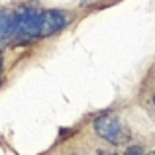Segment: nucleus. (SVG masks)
I'll list each match as a JSON object with an SVG mask.
<instances>
[{
  "label": "nucleus",
  "mask_w": 155,
  "mask_h": 155,
  "mask_svg": "<svg viewBox=\"0 0 155 155\" xmlns=\"http://www.w3.org/2000/svg\"><path fill=\"white\" fill-rule=\"evenodd\" d=\"M38 28H39V12L26 8L20 10L14 18V35L16 39H31V38H39L38 35Z\"/></svg>",
  "instance_id": "nucleus-2"
},
{
  "label": "nucleus",
  "mask_w": 155,
  "mask_h": 155,
  "mask_svg": "<svg viewBox=\"0 0 155 155\" xmlns=\"http://www.w3.org/2000/svg\"><path fill=\"white\" fill-rule=\"evenodd\" d=\"M14 18L16 14H12L8 10L0 12V51H2L4 43L14 35Z\"/></svg>",
  "instance_id": "nucleus-4"
},
{
  "label": "nucleus",
  "mask_w": 155,
  "mask_h": 155,
  "mask_svg": "<svg viewBox=\"0 0 155 155\" xmlns=\"http://www.w3.org/2000/svg\"><path fill=\"white\" fill-rule=\"evenodd\" d=\"M67 24V14L59 10H43L39 12V28H38V35L45 38V35H53L59 30H63Z\"/></svg>",
  "instance_id": "nucleus-3"
},
{
  "label": "nucleus",
  "mask_w": 155,
  "mask_h": 155,
  "mask_svg": "<svg viewBox=\"0 0 155 155\" xmlns=\"http://www.w3.org/2000/svg\"><path fill=\"white\" fill-rule=\"evenodd\" d=\"M153 102H155V94H153Z\"/></svg>",
  "instance_id": "nucleus-7"
},
{
  "label": "nucleus",
  "mask_w": 155,
  "mask_h": 155,
  "mask_svg": "<svg viewBox=\"0 0 155 155\" xmlns=\"http://www.w3.org/2000/svg\"><path fill=\"white\" fill-rule=\"evenodd\" d=\"M102 155H114V153H102Z\"/></svg>",
  "instance_id": "nucleus-6"
},
{
  "label": "nucleus",
  "mask_w": 155,
  "mask_h": 155,
  "mask_svg": "<svg viewBox=\"0 0 155 155\" xmlns=\"http://www.w3.org/2000/svg\"><path fill=\"white\" fill-rule=\"evenodd\" d=\"M124 155H145V153H143V149H140V147H136V145H134V147H128V149H126Z\"/></svg>",
  "instance_id": "nucleus-5"
},
{
  "label": "nucleus",
  "mask_w": 155,
  "mask_h": 155,
  "mask_svg": "<svg viewBox=\"0 0 155 155\" xmlns=\"http://www.w3.org/2000/svg\"><path fill=\"white\" fill-rule=\"evenodd\" d=\"M94 130L102 140L110 141L114 145H122L130 140V130L116 114H102L96 118Z\"/></svg>",
  "instance_id": "nucleus-1"
}]
</instances>
